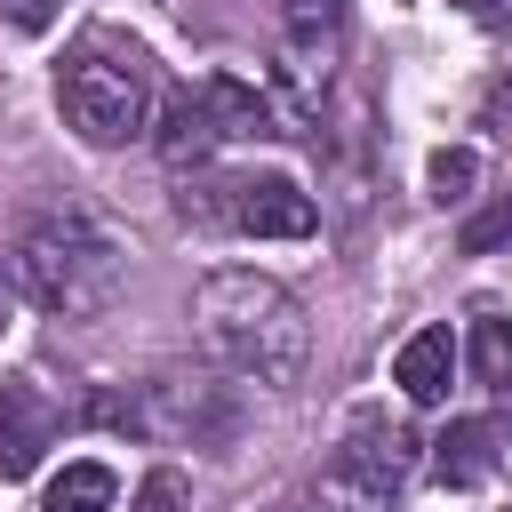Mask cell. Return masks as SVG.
I'll return each mask as SVG.
<instances>
[{"label":"cell","instance_id":"1","mask_svg":"<svg viewBox=\"0 0 512 512\" xmlns=\"http://www.w3.org/2000/svg\"><path fill=\"white\" fill-rule=\"evenodd\" d=\"M192 320L216 368H232L240 384H296L312 360V320L296 304V288H280L272 272L248 264H216L192 288Z\"/></svg>","mask_w":512,"mask_h":512},{"label":"cell","instance_id":"2","mask_svg":"<svg viewBox=\"0 0 512 512\" xmlns=\"http://www.w3.org/2000/svg\"><path fill=\"white\" fill-rule=\"evenodd\" d=\"M120 280H128V256L120 240L88 216V208H48L24 224L16 240V288L56 312V320H96L120 304Z\"/></svg>","mask_w":512,"mask_h":512},{"label":"cell","instance_id":"3","mask_svg":"<svg viewBox=\"0 0 512 512\" xmlns=\"http://www.w3.org/2000/svg\"><path fill=\"white\" fill-rule=\"evenodd\" d=\"M56 112L80 144L112 152V144H136L152 136V112H160V72L136 40L120 32H88L64 64H56Z\"/></svg>","mask_w":512,"mask_h":512},{"label":"cell","instance_id":"4","mask_svg":"<svg viewBox=\"0 0 512 512\" xmlns=\"http://www.w3.org/2000/svg\"><path fill=\"white\" fill-rule=\"evenodd\" d=\"M416 456H424V440H416L400 416H376V408H368V416H352L344 440L328 448L304 512H392L400 488L416 480Z\"/></svg>","mask_w":512,"mask_h":512},{"label":"cell","instance_id":"5","mask_svg":"<svg viewBox=\"0 0 512 512\" xmlns=\"http://www.w3.org/2000/svg\"><path fill=\"white\" fill-rule=\"evenodd\" d=\"M224 224L248 232V240H304L320 224V208L296 176H232L224 184Z\"/></svg>","mask_w":512,"mask_h":512},{"label":"cell","instance_id":"6","mask_svg":"<svg viewBox=\"0 0 512 512\" xmlns=\"http://www.w3.org/2000/svg\"><path fill=\"white\" fill-rule=\"evenodd\" d=\"M200 96H208V120H216V136H224V144L288 136L280 96H272V88H256V80H240V72H208V80H200Z\"/></svg>","mask_w":512,"mask_h":512},{"label":"cell","instance_id":"7","mask_svg":"<svg viewBox=\"0 0 512 512\" xmlns=\"http://www.w3.org/2000/svg\"><path fill=\"white\" fill-rule=\"evenodd\" d=\"M48 440H56V408H48L32 384H8V376H0V480L40 472Z\"/></svg>","mask_w":512,"mask_h":512},{"label":"cell","instance_id":"8","mask_svg":"<svg viewBox=\"0 0 512 512\" xmlns=\"http://www.w3.org/2000/svg\"><path fill=\"white\" fill-rule=\"evenodd\" d=\"M152 144H160V160H168V168H200V160L224 144V136H216V120H208V96H200V80L160 96V112H152Z\"/></svg>","mask_w":512,"mask_h":512},{"label":"cell","instance_id":"9","mask_svg":"<svg viewBox=\"0 0 512 512\" xmlns=\"http://www.w3.org/2000/svg\"><path fill=\"white\" fill-rule=\"evenodd\" d=\"M344 8L352 0H280V48H288V72L296 80L328 72V56L344 40Z\"/></svg>","mask_w":512,"mask_h":512},{"label":"cell","instance_id":"10","mask_svg":"<svg viewBox=\"0 0 512 512\" xmlns=\"http://www.w3.org/2000/svg\"><path fill=\"white\" fill-rule=\"evenodd\" d=\"M392 384H400L416 408H440L448 384H456V336H448V328H416V336L392 352Z\"/></svg>","mask_w":512,"mask_h":512},{"label":"cell","instance_id":"11","mask_svg":"<svg viewBox=\"0 0 512 512\" xmlns=\"http://www.w3.org/2000/svg\"><path fill=\"white\" fill-rule=\"evenodd\" d=\"M496 424H480V416H464V424H448L440 440H432V472H440V488H480L488 472H496Z\"/></svg>","mask_w":512,"mask_h":512},{"label":"cell","instance_id":"12","mask_svg":"<svg viewBox=\"0 0 512 512\" xmlns=\"http://www.w3.org/2000/svg\"><path fill=\"white\" fill-rule=\"evenodd\" d=\"M112 504H120V472L88 456V464H64L48 480V504L40 512H112Z\"/></svg>","mask_w":512,"mask_h":512},{"label":"cell","instance_id":"13","mask_svg":"<svg viewBox=\"0 0 512 512\" xmlns=\"http://www.w3.org/2000/svg\"><path fill=\"white\" fill-rule=\"evenodd\" d=\"M472 376L496 384V392H512V312H496V320L472 328Z\"/></svg>","mask_w":512,"mask_h":512},{"label":"cell","instance_id":"14","mask_svg":"<svg viewBox=\"0 0 512 512\" xmlns=\"http://www.w3.org/2000/svg\"><path fill=\"white\" fill-rule=\"evenodd\" d=\"M424 176H432V200H440V208H448V200H472L480 152H472V144H448V152H432V168H424Z\"/></svg>","mask_w":512,"mask_h":512},{"label":"cell","instance_id":"15","mask_svg":"<svg viewBox=\"0 0 512 512\" xmlns=\"http://www.w3.org/2000/svg\"><path fill=\"white\" fill-rule=\"evenodd\" d=\"M496 240H512V192H504L488 216H472V224H464V256H488Z\"/></svg>","mask_w":512,"mask_h":512},{"label":"cell","instance_id":"16","mask_svg":"<svg viewBox=\"0 0 512 512\" xmlns=\"http://www.w3.org/2000/svg\"><path fill=\"white\" fill-rule=\"evenodd\" d=\"M136 512H184V472H168V464H160V472L136 488Z\"/></svg>","mask_w":512,"mask_h":512},{"label":"cell","instance_id":"17","mask_svg":"<svg viewBox=\"0 0 512 512\" xmlns=\"http://www.w3.org/2000/svg\"><path fill=\"white\" fill-rule=\"evenodd\" d=\"M56 8H64V0H0V24H16V32H48Z\"/></svg>","mask_w":512,"mask_h":512},{"label":"cell","instance_id":"18","mask_svg":"<svg viewBox=\"0 0 512 512\" xmlns=\"http://www.w3.org/2000/svg\"><path fill=\"white\" fill-rule=\"evenodd\" d=\"M488 128H504V136H512V72L488 88Z\"/></svg>","mask_w":512,"mask_h":512},{"label":"cell","instance_id":"19","mask_svg":"<svg viewBox=\"0 0 512 512\" xmlns=\"http://www.w3.org/2000/svg\"><path fill=\"white\" fill-rule=\"evenodd\" d=\"M0 320H8V288H0Z\"/></svg>","mask_w":512,"mask_h":512}]
</instances>
